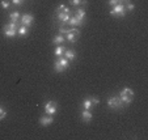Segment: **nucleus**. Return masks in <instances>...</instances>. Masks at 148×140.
Masks as SVG:
<instances>
[{
	"instance_id": "1",
	"label": "nucleus",
	"mask_w": 148,
	"mask_h": 140,
	"mask_svg": "<svg viewBox=\"0 0 148 140\" xmlns=\"http://www.w3.org/2000/svg\"><path fill=\"white\" fill-rule=\"evenodd\" d=\"M68 67H70V62H68L64 56H59L55 62H54V71H55L56 73L64 72Z\"/></svg>"
},
{
	"instance_id": "2",
	"label": "nucleus",
	"mask_w": 148,
	"mask_h": 140,
	"mask_svg": "<svg viewBox=\"0 0 148 140\" xmlns=\"http://www.w3.org/2000/svg\"><path fill=\"white\" fill-rule=\"evenodd\" d=\"M108 106L112 110H121V109H123L126 105L122 102L119 96H110L109 100H108Z\"/></svg>"
},
{
	"instance_id": "3",
	"label": "nucleus",
	"mask_w": 148,
	"mask_h": 140,
	"mask_svg": "<svg viewBox=\"0 0 148 140\" xmlns=\"http://www.w3.org/2000/svg\"><path fill=\"white\" fill-rule=\"evenodd\" d=\"M119 98L122 100V102L125 105H129L134 100V90L131 88H123L119 93Z\"/></svg>"
},
{
	"instance_id": "4",
	"label": "nucleus",
	"mask_w": 148,
	"mask_h": 140,
	"mask_svg": "<svg viewBox=\"0 0 148 140\" xmlns=\"http://www.w3.org/2000/svg\"><path fill=\"white\" fill-rule=\"evenodd\" d=\"M126 5L125 4H117V5L112 7V11H110V14L113 17H117V18H121V17H125L126 16Z\"/></svg>"
},
{
	"instance_id": "5",
	"label": "nucleus",
	"mask_w": 148,
	"mask_h": 140,
	"mask_svg": "<svg viewBox=\"0 0 148 140\" xmlns=\"http://www.w3.org/2000/svg\"><path fill=\"white\" fill-rule=\"evenodd\" d=\"M17 28H18V26H17L16 23H11V24H8V25H5L3 28L4 36L8 37V38H13L17 34Z\"/></svg>"
},
{
	"instance_id": "6",
	"label": "nucleus",
	"mask_w": 148,
	"mask_h": 140,
	"mask_svg": "<svg viewBox=\"0 0 148 140\" xmlns=\"http://www.w3.org/2000/svg\"><path fill=\"white\" fill-rule=\"evenodd\" d=\"M80 37V30L77 28H72V29H67V33H66V38L70 43H75L76 41Z\"/></svg>"
},
{
	"instance_id": "7",
	"label": "nucleus",
	"mask_w": 148,
	"mask_h": 140,
	"mask_svg": "<svg viewBox=\"0 0 148 140\" xmlns=\"http://www.w3.org/2000/svg\"><path fill=\"white\" fill-rule=\"evenodd\" d=\"M55 17L58 20V23L60 24V26L68 25V20H70V12H55Z\"/></svg>"
},
{
	"instance_id": "8",
	"label": "nucleus",
	"mask_w": 148,
	"mask_h": 140,
	"mask_svg": "<svg viewBox=\"0 0 148 140\" xmlns=\"http://www.w3.org/2000/svg\"><path fill=\"white\" fill-rule=\"evenodd\" d=\"M100 104V100L98 98H95V97H89V98H85L83 101V109L84 110H90L92 107L97 106Z\"/></svg>"
},
{
	"instance_id": "9",
	"label": "nucleus",
	"mask_w": 148,
	"mask_h": 140,
	"mask_svg": "<svg viewBox=\"0 0 148 140\" xmlns=\"http://www.w3.org/2000/svg\"><path fill=\"white\" fill-rule=\"evenodd\" d=\"M20 23H21V25L30 28V26L34 24V17L29 13H24L23 16L20 17Z\"/></svg>"
},
{
	"instance_id": "10",
	"label": "nucleus",
	"mask_w": 148,
	"mask_h": 140,
	"mask_svg": "<svg viewBox=\"0 0 148 140\" xmlns=\"http://www.w3.org/2000/svg\"><path fill=\"white\" fill-rule=\"evenodd\" d=\"M58 110V104L55 101H47L45 104V113L46 114H50V115H54Z\"/></svg>"
},
{
	"instance_id": "11",
	"label": "nucleus",
	"mask_w": 148,
	"mask_h": 140,
	"mask_svg": "<svg viewBox=\"0 0 148 140\" xmlns=\"http://www.w3.org/2000/svg\"><path fill=\"white\" fill-rule=\"evenodd\" d=\"M53 122H54V117H53V115H50V114L42 115V117L39 118V124H41V126H43V127L50 126Z\"/></svg>"
},
{
	"instance_id": "12",
	"label": "nucleus",
	"mask_w": 148,
	"mask_h": 140,
	"mask_svg": "<svg viewBox=\"0 0 148 140\" xmlns=\"http://www.w3.org/2000/svg\"><path fill=\"white\" fill-rule=\"evenodd\" d=\"M92 118H93V114L90 110H84L81 111V121L85 122V123H88V122L92 121Z\"/></svg>"
},
{
	"instance_id": "13",
	"label": "nucleus",
	"mask_w": 148,
	"mask_h": 140,
	"mask_svg": "<svg viewBox=\"0 0 148 140\" xmlns=\"http://www.w3.org/2000/svg\"><path fill=\"white\" fill-rule=\"evenodd\" d=\"M85 16H87V14H85V9H83V8L77 9V11L75 12V17L79 20V21H80L81 24H84V20H85Z\"/></svg>"
},
{
	"instance_id": "14",
	"label": "nucleus",
	"mask_w": 148,
	"mask_h": 140,
	"mask_svg": "<svg viewBox=\"0 0 148 140\" xmlns=\"http://www.w3.org/2000/svg\"><path fill=\"white\" fill-rule=\"evenodd\" d=\"M63 56L67 59L68 62H72V60H75L76 59V53H75V50H66Z\"/></svg>"
},
{
	"instance_id": "15",
	"label": "nucleus",
	"mask_w": 148,
	"mask_h": 140,
	"mask_svg": "<svg viewBox=\"0 0 148 140\" xmlns=\"http://www.w3.org/2000/svg\"><path fill=\"white\" fill-rule=\"evenodd\" d=\"M17 34L21 37H26L29 34V28L28 26H24V25L18 26V28H17Z\"/></svg>"
},
{
	"instance_id": "16",
	"label": "nucleus",
	"mask_w": 148,
	"mask_h": 140,
	"mask_svg": "<svg viewBox=\"0 0 148 140\" xmlns=\"http://www.w3.org/2000/svg\"><path fill=\"white\" fill-rule=\"evenodd\" d=\"M68 25L72 26V28H77V26L83 25V24H81L75 16H72V17H70V20H68Z\"/></svg>"
},
{
	"instance_id": "17",
	"label": "nucleus",
	"mask_w": 148,
	"mask_h": 140,
	"mask_svg": "<svg viewBox=\"0 0 148 140\" xmlns=\"http://www.w3.org/2000/svg\"><path fill=\"white\" fill-rule=\"evenodd\" d=\"M64 51H66V47H64V46L59 45L58 47L54 50V55L58 56V58H59V56H63V55H64Z\"/></svg>"
},
{
	"instance_id": "18",
	"label": "nucleus",
	"mask_w": 148,
	"mask_h": 140,
	"mask_svg": "<svg viewBox=\"0 0 148 140\" xmlns=\"http://www.w3.org/2000/svg\"><path fill=\"white\" fill-rule=\"evenodd\" d=\"M64 42V37H63V34H58V36H55L53 38V43L54 45H62V43Z\"/></svg>"
},
{
	"instance_id": "19",
	"label": "nucleus",
	"mask_w": 148,
	"mask_h": 140,
	"mask_svg": "<svg viewBox=\"0 0 148 140\" xmlns=\"http://www.w3.org/2000/svg\"><path fill=\"white\" fill-rule=\"evenodd\" d=\"M20 17H21V14L18 13V12H12L11 14H9V20H11L12 23H18L20 21Z\"/></svg>"
},
{
	"instance_id": "20",
	"label": "nucleus",
	"mask_w": 148,
	"mask_h": 140,
	"mask_svg": "<svg viewBox=\"0 0 148 140\" xmlns=\"http://www.w3.org/2000/svg\"><path fill=\"white\" fill-rule=\"evenodd\" d=\"M56 12H70V9H68V7H66L64 4H60V5L56 8Z\"/></svg>"
},
{
	"instance_id": "21",
	"label": "nucleus",
	"mask_w": 148,
	"mask_h": 140,
	"mask_svg": "<svg viewBox=\"0 0 148 140\" xmlns=\"http://www.w3.org/2000/svg\"><path fill=\"white\" fill-rule=\"evenodd\" d=\"M5 117H7V110L3 106H0V121H3Z\"/></svg>"
},
{
	"instance_id": "22",
	"label": "nucleus",
	"mask_w": 148,
	"mask_h": 140,
	"mask_svg": "<svg viewBox=\"0 0 148 140\" xmlns=\"http://www.w3.org/2000/svg\"><path fill=\"white\" fill-rule=\"evenodd\" d=\"M0 5L3 7L4 9H8L9 5H11V1H8V0H1V1H0Z\"/></svg>"
},
{
	"instance_id": "23",
	"label": "nucleus",
	"mask_w": 148,
	"mask_h": 140,
	"mask_svg": "<svg viewBox=\"0 0 148 140\" xmlns=\"http://www.w3.org/2000/svg\"><path fill=\"white\" fill-rule=\"evenodd\" d=\"M13 5H16V7H20V5H23L24 4V0H12L11 1Z\"/></svg>"
},
{
	"instance_id": "24",
	"label": "nucleus",
	"mask_w": 148,
	"mask_h": 140,
	"mask_svg": "<svg viewBox=\"0 0 148 140\" xmlns=\"http://www.w3.org/2000/svg\"><path fill=\"white\" fill-rule=\"evenodd\" d=\"M81 1H83V0H70V4L73 7H76V5H80Z\"/></svg>"
},
{
	"instance_id": "25",
	"label": "nucleus",
	"mask_w": 148,
	"mask_h": 140,
	"mask_svg": "<svg viewBox=\"0 0 148 140\" xmlns=\"http://www.w3.org/2000/svg\"><path fill=\"white\" fill-rule=\"evenodd\" d=\"M126 4H127V7H126V11H134V8H135L134 4L130 3V1H129V3H126Z\"/></svg>"
},
{
	"instance_id": "26",
	"label": "nucleus",
	"mask_w": 148,
	"mask_h": 140,
	"mask_svg": "<svg viewBox=\"0 0 148 140\" xmlns=\"http://www.w3.org/2000/svg\"><path fill=\"white\" fill-rule=\"evenodd\" d=\"M108 4L114 7V5H117V4H119V1H118V0H108Z\"/></svg>"
},
{
	"instance_id": "27",
	"label": "nucleus",
	"mask_w": 148,
	"mask_h": 140,
	"mask_svg": "<svg viewBox=\"0 0 148 140\" xmlns=\"http://www.w3.org/2000/svg\"><path fill=\"white\" fill-rule=\"evenodd\" d=\"M121 4H126V3H129V0H118Z\"/></svg>"
}]
</instances>
